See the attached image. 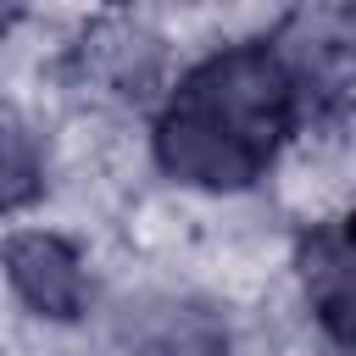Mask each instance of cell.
<instances>
[{
    "label": "cell",
    "instance_id": "1",
    "mask_svg": "<svg viewBox=\"0 0 356 356\" xmlns=\"http://www.w3.org/2000/svg\"><path fill=\"white\" fill-rule=\"evenodd\" d=\"M178 67H184L178 33L156 11H139L134 0L83 11L61 50V72L83 95V106H100V111H117L134 122H145L161 106Z\"/></svg>",
    "mask_w": 356,
    "mask_h": 356
},
{
    "label": "cell",
    "instance_id": "2",
    "mask_svg": "<svg viewBox=\"0 0 356 356\" xmlns=\"http://www.w3.org/2000/svg\"><path fill=\"white\" fill-rule=\"evenodd\" d=\"M278 72L295 89L300 128H345L356 89V17L350 0H284L261 28Z\"/></svg>",
    "mask_w": 356,
    "mask_h": 356
},
{
    "label": "cell",
    "instance_id": "3",
    "mask_svg": "<svg viewBox=\"0 0 356 356\" xmlns=\"http://www.w3.org/2000/svg\"><path fill=\"white\" fill-rule=\"evenodd\" d=\"M0 289L44 334L83 328L100 312V273L83 239L61 222H11L0 234Z\"/></svg>",
    "mask_w": 356,
    "mask_h": 356
},
{
    "label": "cell",
    "instance_id": "4",
    "mask_svg": "<svg viewBox=\"0 0 356 356\" xmlns=\"http://www.w3.org/2000/svg\"><path fill=\"white\" fill-rule=\"evenodd\" d=\"M111 356H239V312L206 284H139L106 306Z\"/></svg>",
    "mask_w": 356,
    "mask_h": 356
},
{
    "label": "cell",
    "instance_id": "5",
    "mask_svg": "<svg viewBox=\"0 0 356 356\" xmlns=\"http://www.w3.org/2000/svg\"><path fill=\"white\" fill-rule=\"evenodd\" d=\"M284 273L295 284L306 334L339 356H350V328H356V245H350V217H312L295 222L284 239Z\"/></svg>",
    "mask_w": 356,
    "mask_h": 356
},
{
    "label": "cell",
    "instance_id": "6",
    "mask_svg": "<svg viewBox=\"0 0 356 356\" xmlns=\"http://www.w3.org/2000/svg\"><path fill=\"white\" fill-rule=\"evenodd\" d=\"M56 189V134L28 100L0 89V217H28Z\"/></svg>",
    "mask_w": 356,
    "mask_h": 356
}]
</instances>
